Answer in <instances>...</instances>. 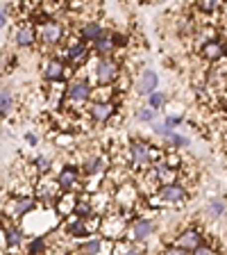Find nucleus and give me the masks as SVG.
Returning <instances> with one entry per match:
<instances>
[{"mask_svg": "<svg viewBox=\"0 0 227 255\" xmlns=\"http://www.w3.org/2000/svg\"><path fill=\"white\" fill-rule=\"evenodd\" d=\"M91 89L93 87L86 80H73L66 85V98H64V107L69 110H77V107L86 105L91 101Z\"/></svg>", "mask_w": 227, "mask_h": 255, "instance_id": "f257e3e1", "label": "nucleus"}, {"mask_svg": "<svg viewBox=\"0 0 227 255\" xmlns=\"http://www.w3.org/2000/svg\"><path fill=\"white\" fill-rule=\"evenodd\" d=\"M159 157H161V153H157V150H154L148 141L134 139V141L130 143V162H132V166L148 169V166L152 164V162H157Z\"/></svg>", "mask_w": 227, "mask_h": 255, "instance_id": "f03ea898", "label": "nucleus"}, {"mask_svg": "<svg viewBox=\"0 0 227 255\" xmlns=\"http://www.w3.org/2000/svg\"><path fill=\"white\" fill-rule=\"evenodd\" d=\"M121 75V66L114 57L109 55H100L98 64H95V80L100 82V85H114Z\"/></svg>", "mask_w": 227, "mask_h": 255, "instance_id": "7ed1b4c3", "label": "nucleus"}, {"mask_svg": "<svg viewBox=\"0 0 227 255\" xmlns=\"http://www.w3.org/2000/svg\"><path fill=\"white\" fill-rule=\"evenodd\" d=\"M37 34L46 46H57L64 41V25L55 18H43L37 25Z\"/></svg>", "mask_w": 227, "mask_h": 255, "instance_id": "20e7f679", "label": "nucleus"}, {"mask_svg": "<svg viewBox=\"0 0 227 255\" xmlns=\"http://www.w3.org/2000/svg\"><path fill=\"white\" fill-rule=\"evenodd\" d=\"M141 198V191H139V187L134 185V182H121V185L116 187V191H114V201H116V205L121 207V210H132L134 205H137V201Z\"/></svg>", "mask_w": 227, "mask_h": 255, "instance_id": "39448f33", "label": "nucleus"}, {"mask_svg": "<svg viewBox=\"0 0 227 255\" xmlns=\"http://www.w3.org/2000/svg\"><path fill=\"white\" fill-rule=\"evenodd\" d=\"M157 198L164 205H182L189 198V191L182 185H177V182H168V185H159Z\"/></svg>", "mask_w": 227, "mask_h": 255, "instance_id": "423d86ee", "label": "nucleus"}, {"mask_svg": "<svg viewBox=\"0 0 227 255\" xmlns=\"http://www.w3.org/2000/svg\"><path fill=\"white\" fill-rule=\"evenodd\" d=\"M205 242V235H202V230H198V228H189V230H184L182 235H177V239L173 242V246L180 253H193V251L198 249V246Z\"/></svg>", "mask_w": 227, "mask_h": 255, "instance_id": "0eeeda50", "label": "nucleus"}, {"mask_svg": "<svg viewBox=\"0 0 227 255\" xmlns=\"http://www.w3.org/2000/svg\"><path fill=\"white\" fill-rule=\"evenodd\" d=\"M64 53H66V55H64V57H66V62H69L73 69L82 66V64L89 59V48H86V43L82 41V37H79V39H71Z\"/></svg>", "mask_w": 227, "mask_h": 255, "instance_id": "6e6552de", "label": "nucleus"}, {"mask_svg": "<svg viewBox=\"0 0 227 255\" xmlns=\"http://www.w3.org/2000/svg\"><path fill=\"white\" fill-rule=\"evenodd\" d=\"M152 233H154V223L150 221V219H134V221H130V226H127L125 237L137 242V244H141V242H146Z\"/></svg>", "mask_w": 227, "mask_h": 255, "instance_id": "1a4fd4ad", "label": "nucleus"}, {"mask_svg": "<svg viewBox=\"0 0 227 255\" xmlns=\"http://www.w3.org/2000/svg\"><path fill=\"white\" fill-rule=\"evenodd\" d=\"M116 114V105L114 101H91L89 105V117L95 123H109Z\"/></svg>", "mask_w": 227, "mask_h": 255, "instance_id": "9d476101", "label": "nucleus"}, {"mask_svg": "<svg viewBox=\"0 0 227 255\" xmlns=\"http://www.w3.org/2000/svg\"><path fill=\"white\" fill-rule=\"evenodd\" d=\"M64 230H66V235H69V237H73V239L91 237V230H89V226H86V219H79V217H75V214L66 217Z\"/></svg>", "mask_w": 227, "mask_h": 255, "instance_id": "9b49d317", "label": "nucleus"}, {"mask_svg": "<svg viewBox=\"0 0 227 255\" xmlns=\"http://www.w3.org/2000/svg\"><path fill=\"white\" fill-rule=\"evenodd\" d=\"M39 34H37V27L32 25V23H23L14 30V41L18 48H32L37 43Z\"/></svg>", "mask_w": 227, "mask_h": 255, "instance_id": "f8f14e48", "label": "nucleus"}, {"mask_svg": "<svg viewBox=\"0 0 227 255\" xmlns=\"http://www.w3.org/2000/svg\"><path fill=\"white\" fill-rule=\"evenodd\" d=\"M37 207H39V203L32 196H16V198H11V217L23 219L30 212H34Z\"/></svg>", "mask_w": 227, "mask_h": 255, "instance_id": "ddd939ff", "label": "nucleus"}, {"mask_svg": "<svg viewBox=\"0 0 227 255\" xmlns=\"http://www.w3.org/2000/svg\"><path fill=\"white\" fill-rule=\"evenodd\" d=\"M200 55L207 62H221L225 57V43L218 41V39H209L200 46Z\"/></svg>", "mask_w": 227, "mask_h": 255, "instance_id": "4468645a", "label": "nucleus"}, {"mask_svg": "<svg viewBox=\"0 0 227 255\" xmlns=\"http://www.w3.org/2000/svg\"><path fill=\"white\" fill-rule=\"evenodd\" d=\"M57 182L62 187V191H73L79 187V171L73 166H64L57 175Z\"/></svg>", "mask_w": 227, "mask_h": 255, "instance_id": "2eb2a0df", "label": "nucleus"}, {"mask_svg": "<svg viewBox=\"0 0 227 255\" xmlns=\"http://www.w3.org/2000/svg\"><path fill=\"white\" fill-rule=\"evenodd\" d=\"M75 203H77V196H75L73 191H66L64 196L55 198L53 210H55V214H57V217H71V214H73Z\"/></svg>", "mask_w": 227, "mask_h": 255, "instance_id": "dca6fc26", "label": "nucleus"}, {"mask_svg": "<svg viewBox=\"0 0 227 255\" xmlns=\"http://www.w3.org/2000/svg\"><path fill=\"white\" fill-rule=\"evenodd\" d=\"M43 75H46V80H50V82H55V80H64L66 78V64H64V59L50 57L46 62V66H43Z\"/></svg>", "mask_w": 227, "mask_h": 255, "instance_id": "f3484780", "label": "nucleus"}, {"mask_svg": "<svg viewBox=\"0 0 227 255\" xmlns=\"http://www.w3.org/2000/svg\"><path fill=\"white\" fill-rule=\"evenodd\" d=\"M157 85H159L157 73H154V71H143L141 80H139V85H137V91L141 96H148V94H152V91L157 89Z\"/></svg>", "mask_w": 227, "mask_h": 255, "instance_id": "a211bd4d", "label": "nucleus"}, {"mask_svg": "<svg viewBox=\"0 0 227 255\" xmlns=\"http://www.w3.org/2000/svg\"><path fill=\"white\" fill-rule=\"evenodd\" d=\"M152 166H154V175H157L159 185H168V182L177 180V169L164 164V162H157V164H152Z\"/></svg>", "mask_w": 227, "mask_h": 255, "instance_id": "6ab92c4d", "label": "nucleus"}, {"mask_svg": "<svg viewBox=\"0 0 227 255\" xmlns=\"http://www.w3.org/2000/svg\"><path fill=\"white\" fill-rule=\"evenodd\" d=\"M73 214L75 217H79V219H89V217H93L95 214L93 205H91V198L86 196V194L77 196V203H75V207H73Z\"/></svg>", "mask_w": 227, "mask_h": 255, "instance_id": "aec40b11", "label": "nucleus"}, {"mask_svg": "<svg viewBox=\"0 0 227 255\" xmlns=\"http://www.w3.org/2000/svg\"><path fill=\"white\" fill-rule=\"evenodd\" d=\"M62 82L64 80H55L50 91H48V101H50V105H55V107H62L64 98H66V87H64Z\"/></svg>", "mask_w": 227, "mask_h": 255, "instance_id": "412c9836", "label": "nucleus"}, {"mask_svg": "<svg viewBox=\"0 0 227 255\" xmlns=\"http://www.w3.org/2000/svg\"><path fill=\"white\" fill-rule=\"evenodd\" d=\"M91 46H93V50H95L98 55H107L111 48H114V37H111V32L105 30L100 37H98L93 43H91Z\"/></svg>", "mask_w": 227, "mask_h": 255, "instance_id": "4be33fe9", "label": "nucleus"}, {"mask_svg": "<svg viewBox=\"0 0 227 255\" xmlns=\"http://www.w3.org/2000/svg\"><path fill=\"white\" fill-rule=\"evenodd\" d=\"M102 32H105V30H102L98 23L91 21V23H86V25H82V30H79V37H82V41H84V43H93L95 39L102 34Z\"/></svg>", "mask_w": 227, "mask_h": 255, "instance_id": "5701e85b", "label": "nucleus"}, {"mask_svg": "<svg viewBox=\"0 0 227 255\" xmlns=\"http://www.w3.org/2000/svg\"><path fill=\"white\" fill-rule=\"evenodd\" d=\"M196 7L200 14L212 16V14H218V9L223 7V0H196Z\"/></svg>", "mask_w": 227, "mask_h": 255, "instance_id": "b1692460", "label": "nucleus"}, {"mask_svg": "<svg viewBox=\"0 0 227 255\" xmlns=\"http://www.w3.org/2000/svg\"><path fill=\"white\" fill-rule=\"evenodd\" d=\"M21 242H23V233L18 228H7L5 230V246L7 249H18L21 246Z\"/></svg>", "mask_w": 227, "mask_h": 255, "instance_id": "393cba45", "label": "nucleus"}, {"mask_svg": "<svg viewBox=\"0 0 227 255\" xmlns=\"http://www.w3.org/2000/svg\"><path fill=\"white\" fill-rule=\"evenodd\" d=\"M102 166H105V159L98 157V155H93V157H86V159H84V173H86V175L100 173Z\"/></svg>", "mask_w": 227, "mask_h": 255, "instance_id": "a878e982", "label": "nucleus"}, {"mask_svg": "<svg viewBox=\"0 0 227 255\" xmlns=\"http://www.w3.org/2000/svg\"><path fill=\"white\" fill-rule=\"evenodd\" d=\"M207 214L212 219L223 217V214H225V201H223V198H212L209 205H207Z\"/></svg>", "mask_w": 227, "mask_h": 255, "instance_id": "bb28decb", "label": "nucleus"}, {"mask_svg": "<svg viewBox=\"0 0 227 255\" xmlns=\"http://www.w3.org/2000/svg\"><path fill=\"white\" fill-rule=\"evenodd\" d=\"M79 253H102V239H89L86 237L84 244L77 246Z\"/></svg>", "mask_w": 227, "mask_h": 255, "instance_id": "cd10ccee", "label": "nucleus"}, {"mask_svg": "<svg viewBox=\"0 0 227 255\" xmlns=\"http://www.w3.org/2000/svg\"><path fill=\"white\" fill-rule=\"evenodd\" d=\"M48 244H46V237L43 235H34V239L30 242V246H27V251L30 253H46Z\"/></svg>", "mask_w": 227, "mask_h": 255, "instance_id": "c85d7f7f", "label": "nucleus"}, {"mask_svg": "<svg viewBox=\"0 0 227 255\" xmlns=\"http://www.w3.org/2000/svg\"><path fill=\"white\" fill-rule=\"evenodd\" d=\"M148 105L152 107L154 112H157V110H161V107L166 105V96H164V94H159V91L154 89L152 94H148Z\"/></svg>", "mask_w": 227, "mask_h": 255, "instance_id": "c756f323", "label": "nucleus"}, {"mask_svg": "<svg viewBox=\"0 0 227 255\" xmlns=\"http://www.w3.org/2000/svg\"><path fill=\"white\" fill-rule=\"evenodd\" d=\"M11 105H14L11 91H2V94H0V114H7V112L11 110Z\"/></svg>", "mask_w": 227, "mask_h": 255, "instance_id": "7c9ffc66", "label": "nucleus"}, {"mask_svg": "<svg viewBox=\"0 0 227 255\" xmlns=\"http://www.w3.org/2000/svg\"><path fill=\"white\" fill-rule=\"evenodd\" d=\"M34 169H37V173H48V171L53 169V162H50L46 155H39V157L34 159Z\"/></svg>", "mask_w": 227, "mask_h": 255, "instance_id": "2f4dec72", "label": "nucleus"}, {"mask_svg": "<svg viewBox=\"0 0 227 255\" xmlns=\"http://www.w3.org/2000/svg\"><path fill=\"white\" fill-rule=\"evenodd\" d=\"M137 119H139V121H143V123H146V121L152 123L154 121V110L150 105L148 107H141V110L137 112Z\"/></svg>", "mask_w": 227, "mask_h": 255, "instance_id": "473e14b6", "label": "nucleus"}, {"mask_svg": "<svg viewBox=\"0 0 227 255\" xmlns=\"http://www.w3.org/2000/svg\"><path fill=\"white\" fill-rule=\"evenodd\" d=\"M166 141H170L173 146H189V139L180 137V134H175V132H170L168 137H166Z\"/></svg>", "mask_w": 227, "mask_h": 255, "instance_id": "72a5a7b5", "label": "nucleus"}, {"mask_svg": "<svg viewBox=\"0 0 227 255\" xmlns=\"http://www.w3.org/2000/svg\"><path fill=\"white\" fill-rule=\"evenodd\" d=\"M193 253H198V255H209V253H216V249H214V246H209V244H205V242H202V244L198 246V249L193 251Z\"/></svg>", "mask_w": 227, "mask_h": 255, "instance_id": "f704fd0d", "label": "nucleus"}, {"mask_svg": "<svg viewBox=\"0 0 227 255\" xmlns=\"http://www.w3.org/2000/svg\"><path fill=\"white\" fill-rule=\"evenodd\" d=\"M164 123L170 128V130H173V128L182 126V117H166V119H164Z\"/></svg>", "mask_w": 227, "mask_h": 255, "instance_id": "c9c22d12", "label": "nucleus"}, {"mask_svg": "<svg viewBox=\"0 0 227 255\" xmlns=\"http://www.w3.org/2000/svg\"><path fill=\"white\" fill-rule=\"evenodd\" d=\"M5 23H7V7L0 5V27H5Z\"/></svg>", "mask_w": 227, "mask_h": 255, "instance_id": "e433bc0d", "label": "nucleus"}, {"mask_svg": "<svg viewBox=\"0 0 227 255\" xmlns=\"http://www.w3.org/2000/svg\"><path fill=\"white\" fill-rule=\"evenodd\" d=\"M25 139H27V141L32 143V146H37V143H39V139L34 137V134H32V132H27V134H25Z\"/></svg>", "mask_w": 227, "mask_h": 255, "instance_id": "4c0bfd02", "label": "nucleus"}, {"mask_svg": "<svg viewBox=\"0 0 227 255\" xmlns=\"http://www.w3.org/2000/svg\"><path fill=\"white\" fill-rule=\"evenodd\" d=\"M225 37H227V27H225Z\"/></svg>", "mask_w": 227, "mask_h": 255, "instance_id": "58836bf2", "label": "nucleus"}, {"mask_svg": "<svg viewBox=\"0 0 227 255\" xmlns=\"http://www.w3.org/2000/svg\"><path fill=\"white\" fill-rule=\"evenodd\" d=\"M71 2H77V0H71Z\"/></svg>", "mask_w": 227, "mask_h": 255, "instance_id": "ea45409f", "label": "nucleus"}]
</instances>
